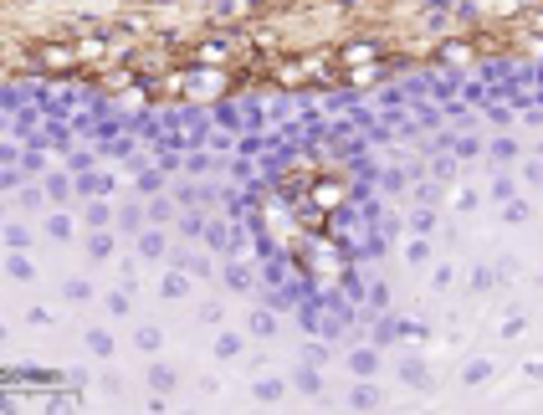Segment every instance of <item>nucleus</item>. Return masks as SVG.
<instances>
[{"mask_svg": "<svg viewBox=\"0 0 543 415\" xmlns=\"http://www.w3.org/2000/svg\"><path fill=\"white\" fill-rule=\"evenodd\" d=\"M139 246H144V256H159V251H164V236H154V231H144V236H139Z\"/></svg>", "mask_w": 543, "mask_h": 415, "instance_id": "nucleus-1", "label": "nucleus"}, {"mask_svg": "<svg viewBox=\"0 0 543 415\" xmlns=\"http://www.w3.org/2000/svg\"><path fill=\"white\" fill-rule=\"evenodd\" d=\"M231 175H236V179H247V185H251V179H256V170H251L247 159H236V164H231Z\"/></svg>", "mask_w": 543, "mask_h": 415, "instance_id": "nucleus-2", "label": "nucleus"}]
</instances>
